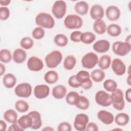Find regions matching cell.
I'll use <instances>...</instances> for the list:
<instances>
[{
    "label": "cell",
    "instance_id": "obj_1",
    "mask_svg": "<svg viewBox=\"0 0 131 131\" xmlns=\"http://www.w3.org/2000/svg\"><path fill=\"white\" fill-rule=\"evenodd\" d=\"M36 24L41 28L51 29L55 25V20L53 17L49 13L40 12L35 17Z\"/></svg>",
    "mask_w": 131,
    "mask_h": 131
},
{
    "label": "cell",
    "instance_id": "obj_8",
    "mask_svg": "<svg viewBox=\"0 0 131 131\" xmlns=\"http://www.w3.org/2000/svg\"><path fill=\"white\" fill-rule=\"evenodd\" d=\"M67 11V4L63 1H56L52 7V12L57 19L62 18Z\"/></svg>",
    "mask_w": 131,
    "mask_h": 131
},
{
    "label": "cell",
    "instance_id": "obj_54",
    "mask_svg": "<svg viewBox=\"0 0 131 131\" xmlns=\"http://www.w3.org/2000/svg\"><path fill=\"white\" fill-rule=\"evenodd\" d=\"M42 130H54V129L50 126H47L46 128L42 129Z\"/></svg>",
    "mask_w": 131,
    "mask_h": 131
},
{
    "label": "cell",
    "instance_id": "obj_18",
    "mask_svg": "<svg viewBox=\"0 0 131 131\" xmlns=\"http://www.w3.org/2000/svg\"><path fill=\"white\" fill-rule=\"evenodd\" d=\"M28 114L32 119V125L31 128L33 129H39L42 125V120L40 113L37 111H33L29 112Z\"/></svg>",
    "mask_w": 131,
    "mask_h": 131
},
{
    "label": "cell",
    "instance_id": "obj_23",
    "mask_svg": "<svg viewBox=\"0 0 131 131\" xmlns=\"http://www.w3.org/2000/svg\"><path fill=\"white\" fill-rule=\"evenodd\" d=\"M3 83L6 88H12L16 83V78L11 73L6 74L3 78Z\"/></svg>",
    "mask_w": 131,
    "mask_h": 131
},
{
    "label": "cell",
    "instance_id": "obj_34",
    "mask_svg": "<svg viewBox=\"0 0 131 131\" xmlns=\"http://www.w3.org/2000/svg\"><path fill=\"white\" fill-rule=\"evenodd\" d=\"M96 39V35L91 32H84L81 33V41L83 43L89 45Z\"/></svg>",
    "mask_w": 131,
    "mask_h": 131
},
{
    "label": "cell",
    "instance_id": "obj_44",
    "mask_svg": "<svg viewBox=\"0 0 131 131\" xmlns=\"http://www.w3.org/2000/svg\"><path fill=\"white\" fill-rule=\"evenodd\" d=\"M81 32L79 31L72 32L70 35V39L73 42H79L81 41Z\"/></svg>",
    "mask_w": 131,
    "mask_h": 131
},
{
    "label": "cell",
    "instance_id": "obj_29",
    "mask_svg": "<svg viewBox=\"0 0 131 131\" xmlns=\"http://www.w3.org/2000/svg\"><path fill=\"white\" fill-rule=\"evenodd\" d=\"M76 63V59L74 56L69 55L67 56L63 60V67L66 70H71L75 66Z\"/></svg>",
    "mask_w": 131,
    "mask_h": 131
},
{
    "label": "cell",
    "instance_id": "obj_28",
    "mask_svg": "<svg viewBox=\"0 0 131 131\" xmlns=\"http://www.w3.org/2000/svg\"><path fill=\"white\" fill-rule=\"evenodd\" d=\"M114 119L117 125L123 126L126 125L128 123L129 117L126 113H120L116 116Z\"/></svg>",
    "mask_w": 131,
    "mask_h": 131
},
{
    "label": "cell",
    "instance_id": "obj_7",
    "mask_svg": "<svg viewBox=\"0 0 131 131\" xmlns=\"http://www.w3.org/2000/svg\"><path fill=\"white\" fill-rule=\"evenodd\" d=\"M98 62V56L92 52L86 53L81 59V64L83 68L91 69L94 68Z\"/></svg>",
    "mask_w": 131,
    "mask_h": 131
},
{
    "label": "cell",
    "instance_id": "obj_6",
    "mask_svg": "<svg viewBox=\"0 0 131 131\" xmlns=\"http://www.w3.org/2000/svg\"><path fill=\"white\" fill-rule=\"evenodd\" d=\"M95 99L97 104L103 107L108 106L113 103L111 95L104 91H98L95 94Z\"/></svg>",
    "mask_w": 131,
    "mask_h": 131
},
{
    "label": "cell",
    "instance_id": "obj_15",
    "mask_svg": "<svg viewBox=\"0 0 131 131\" xmlns=\"http://www.w3.org/2000/svg\"><path fill=\"white\" fill-rule=\"evenodd\" d=\"M110 47V42L106 39H100L97 41L93 46L95 51L99 53H104L108 51Z\"/></svg>",
    "mask_w": 131,
    "mask_h": 131
},
{
    "label": "cell",
    "instance_id": "obj_20",
    "mask_svg": "<svg viewBox=\"0 0 131 131\" xmlns=\"http://www.w3.org/2000/svg\"><path fill=\"white\" fill-rule=\"evenodd\" d=\"M67 88L63 85H58L54 87L52 89V96L57 99L63 98L67 94Z\"/></svg>",
    "mask_w": 131,
    "mask_h": 131
},
{
    "label": "cell",
    "instance_id": "obj_2",
    "mask_svg": "<svg viewBox=\"0 0 131 131\" xmlns=\"http://www.w3.org/2000/svg\"><path fill=\"white\" fill-rule=\"evenodd\" d=\"M62 59V53L57 50H54L48 54L45 57L47 66L50 69L56 68Z\"/></svg>",
    "mask_w": 131,
    "mask_h": 131
},
{
    "label": "cell",
    "instance_id": "obj_47",
    "mask_svg": "<svg viewBox=\"0 0 131 131\" xmlns=\"http://www.w3.org/2000/svg\"><path fill=\"white\" fill-rule=\"evenodd\" d=\"M9 131H23L24 129L21 128L17 122L12 123L8 128Z\"/></svg>",
    "mask_w": 131,
    "mask_h": 131
},
{
    "label": "cell",
    "instance_id": "obj_50",
    "mask_svg": "<svg viewBox=\"0 0 131 131\" xmlns=\"http://www.w3.org/2000/svg\"><path fill=\"white\" fill-rule=\"evenodd\" d=\"M7 128L6 123L2 120L0 121V130L2 131H5Z\"/></svg>",
    "mask_w": 131,
    "mask_h": 131
},
{
    "label": "cell",
    "instance_id": "obj_53",
    "mask_svg": "<svg viewBox=\"0 0 131 131\" xmlns=\"http://www.w3.org/2000/svg\"><path fill=\"white\" fill-rule=\"evenodd\" d=\"M126 82L129 85H131V75H130V74H129L128 76L127 77V79H126Z\"/></svg>",
    "mask_w": 131,
    "mask_h": 131
},
{
    "label": "cell",
    "instance_id": "obj_38",
    "mask_svg": "<svg viewBox=\"0 0 131 131\" xmlns=\"http://www.w3.org/2000/svg\"><path fill=\"white\" fill-rule=\"evenodd\" d=\"M103 85L104 89L109 92H113L117 89V83L113 79H106Z\"/></svg>",
    "mask_w": 131,
    "mask_h": 131
},
{
    "label": "cell",
    "instance_id": "obj_33",
    "mask_svg": "<svg viewBox=\"0 0 131 131\" xmlns=\"http://www.w3.org/2000/svg\"><path fill=\"white\" fill-rule=\"evenodd\" d=\"M76 76V78L77 80L81 83V84H83L86 82H88L90 81V73L84 70H81L79 71Z\"/></svg>",
    "mask_w": 131,
    "mask_h": 131
},
{
    "label": "cell",
    "instance_id": "obj_49",
    "mask_svg": "<svg viewBox=\"0 0 131 131\" xmlns=\"http://www.w3.org/2000/svg\"><path fill=\"white\" fill-rule=\"evenodd\" d=\"M125 99L129 103L131 102V88H129L125 91Z\"/></svg>",
    "mask_w": 131,
    "mask_h": 131
},
{
    "label": "cell",
    "instance_id": "obj_39",
    "mask_svg": "<svg viewBox=\"0 0 131 131\" xmlns=\"http://www.w3.org/2000/svg\"><path fill=\"white\" fill-rule=\"evenodd\" d=\"M76 106L82 110H87L90 106V101L85 96L80 95L79 101L76 104Z\"/></svg>",
    "mask_w": 131,
    "mask_h": 131
},
{
    "label": "cell",
    "instance_id": "obj_17",
    "mask_svg": "<svg viewBox=\"0 0 131 131\" xmlns=\"http://www.w3.org/2000/svg\"><path fill=\"white\" fill-rule=\"evenodd\" d=\"M104 14L103 8L100 5L95 4L91 8L90 15L91 18L94 20L102 19Z\"/></svg>",
    "mask_w": 131,
    "mask_h": 131
},
{
    "label": "cell",
    "instance_id": "obj_26",
    "mask_svg": "<svg viewBox=\"0 0 131 131\" xmlns=\"http://www.w3.org/2000/svg\"><path fill=\"white\" fill-rule=\"evenodd\" d=\"M107 34L112 37H117L120 35L122 32L121 27L116 24L109 25L106 28Z\"/></svg>",
    "mask_w": 131,
    "mask_h": 131
},
{
    "label": "cell",
    "instance_id": "obj_43",
    "mask_svg": "<svg viewBox=\"0 0 131 131\" xmlns=\"http://www.w3.org/2000/svg\"><path fill=\"white\" fill-rule=\"evenodd\" d=\"M69 85L73 88H77L81 86V83H80L76 79L75 75L71 76L68 79Z\"/></svg>",
    "mask_w": 131,
    "mask_h": 131
},
{
    "label": "cell",
    "instance_id": "obj_10",
    "mask_svg": "<svg viewBox=\"0 0 131 131\" xmlns=\"http://www.w3.org/2000/svg\"><path fill=\"white\" fill-rule=\"evenodd\" d=\"M89 121V118L87 115L83 113L78 114L75 116L74 119V128L78 131L85 130Z\"/></svg>",
    "mask_w": 131,
    "mask_h": 131
},
{
    "label": "cell",
    "instance_id": "obj_41",
    "mask_svg": "<svg viewBox=\"0 0 131 131\" xmlns=\"http://www.w3.org/2000/svg\"><path fill=\"white\" fill-rule=\"evenodd\" d=\"M45 35V32L42 28L38 27L35 28L32 32V36L35 39L39 40L42 39Z\"/></svg>",
    "mask_w": 131,
    "mask_h": 131
},
{
    "label": "cell",
    "instance_id": "obj_25",
    "mask_svg": "<svg viewBox=\"0 0 131 131\" xmlns=\"http://www.w3.org/2000/svg\"><path fill=\"white\" fill-rule=\"evenodd\" d=\"M111 57L107 54H104L100 56L98 59V66L101 70H106L108 69L111 64Z\"/></svg>",
    "mask_w": 131,
    "mask_h": 131
},
{
    "label": "cell",
    "instance_id": "obj_24",
    "mask_svg": "<svg viewBox=\"0 0 131 131\" xmlns=\"http://www.w3.org/2000/svg\"><path fill=\"white\" fill-rule=\"evenodd\" d=\"M93 30L98 34H103L106 31V24L102 19L96 20L93 24Z\"/></svg>",
    "mask_w": 131,
    "mask_h": 131
},
{
    "label": "cell",
    "instance_id": "obj_40",
    "mask_svg": "<svg viewBox=\"0 0 131 131\" xmlns=\"http://www.w3.org/2000/svg\"><path fill=\"white\" fill-rule=\"evenodd\" d=\"M20 45L24 49L29 50L33 46L34 41L30 37H25L21 39L20 41Z\"/></svg>",
    "mask_w": 131,
    "mask_h": 131
},
{
    "label": "cell",
    "instance_id": "obj_42",
    "mask_svg": "<svg viewBox=\"0 0 131 131\" xmlns=\"http://www.w3.org/2000/svg\"><path fill=\"white\" fill-rule=\"evenodd\" d=\"M10 16V10L7 7L0 8V18L2 20H6Z\"/></svg>",
    "mask_w": 131,
    "mask_h": 131
},
{
    "label": "cell",
    "instance_id": "obj_9",
    "mask_svg": "<svg viewBox=\"0 0 131 131\" xmlns=\"http://www.w3.org/2000/svg\"><path fill=\"white\" fill-rule=\"evenodd\" d=\"M32 86L27 82H23L18 84L14 89L15 95L21 98H28L32 94Z\"/></svg>",
    "mask_w": 131,
    "mask_h": 131
},
{
    "label": "cell",
    "instance_id": "obj_30",
    "mask_svg": "<svg viewBox=\"0 0 131 131\" xmlns=\"http://www.w3.org/2000/svg\"><path fill=\"white\" fill-rule=\"evenodd\" d=\"M44 80L48 84H54L58 81V75L55 71H49L45 74Z\"/></svg>",
    "mask_w": 131,
    "mask_h": 131
},
{
    "label": "cell",
    "instance_id": "obj_31",
    "mask_svg": "<svg viewBox=\"0 0 131 131\" xmlns=\"http://www.w3.org/2000/svg\"><path fill=\"white\" fill-rule=\"evenodd\" d=\"M80 98L79 94L75 91H71L67 94L66 97V101L67 103L71 105H76L78 102Z\"/></svg>",
    "mask_w": 131,
    "mask_h": 131
},
{
    "label": "cell",
    "instance_id": "obj_55",
    "mask_svg": "<svg viewBox=\"0 0 131 131\" xmlns=\"http://www.w3.org/2000/svg\"><path fill=\"white\" fill-rule=\"evenodd\" d=\"M130 35H129L127 37H126V39H125V42L129 43H130Z\"/></svg>",
    "mask_w": 131,
    "mask_h": 131
},
{
    "label": "cell",
    "instance_id": "obj_35",
    "mask_svg": "<svg viewBox=\"0 0 131 131\" xmlns=\"http://www.w3.org/2000/svg\"><path fill=\"white\" fill-rule=\"evenodd\" d=\"M54 42L57 46L63 47L67 45L68 39L67 37L63 34H57L54 38Z\"/></svg>",
    "mask_w": 131,
    "mask_h": 131
},
{
    "label": "cell",
    "instance_id": "obj_37",
    "mask_svg": "<svg viewBox=\"0 0 131 131\" xmlns=\"http://www.w3.org/2000/svg\"><path fill=\"white\" fill-rule=\"evenodd\" d=\"M12 59L11 52L7 49H2L0 51V60L2 62L7 63L9 62Z\"/></svg>",
    "mask_w": 131,
    "mask_h": 131
},
{
    "label": "cell",
    "instance_id": "obj_4",
    "mask_svg": "<svg viewBox=\"0 0 131 131\" xmlns=\"http://www.w3.org/2000/svg\"><path fill=\"white\" fill-rule=\"evenodd\" d=\"M111 96L113 99V105L114 108L118 111H121L125 106V101L123 91L120 89H117L112 92Z\"/></svg>",
    "mask_w": 131,
    "mask_h": 131
},
{
    "label": "cell",
    "instance_id": "obj_21",
    "mask_svg": "<svg viewBox=\"0 0 131 131\" xmlns=\"http://www.w3.org/2000/svg\"><path fill=\"white\" fill-rule=\"evenodd\" d=\"M17 123L20 127L24 130L28 128H31L32 125V117L28 114L27 115L22 116L17 121Z\"/></svg>",
    "mask_w": 131,
    "mask_h": 131
},
{
    "label": "cell",
    "instance_id": "obj_19",
    "mask_svg": "<svg viewBox=\"0 0 131 131\" xmlns=\"http://www.w3.org/2000/svg\"><path fill=\"white\" fill-rule=\"evenodd\" d=\"M27 53L22 49L17 48L15 49L12 55V58L13 61L16 63H22L26 59Z\"/></svg>",
    "mask_w": 131,
    "mask_h": 131
},
{
    "label": "cell",
    "instance_id": "obj_14",
    "mask_svg": "<svg viewBox=\"0 0 131 131\" xmlns=\"http://www.w3.org/2000/svg\"><path fill=\"white\" fill-rule=\"evenodd\" d=\"M121 14L119 8L114 5L108 6L105 10V15L107 19L110 21H116L118 20Z\"/></svg>",
    "mask_w": 131,
    "mask_h": 131
},
{
    "label": "cell",
    "instance_id": "obj_3",
    "mask_svg": "<svg viewBox=\"0 0 131 131\" xmlns=\"http://www.w3.org/2000/svg\"><path fill=\"white\" fill-rule=\"evenodd\" d=\"M63 23L64 26L68 29H77L82 26L83 20L79 16L72 14L66 17Z\"/></svg>",
    "mask_w": 131,
    "mask_h": 131
},
{
    "label": "cell",
    "instance_id": "obj_32",
    "mask_svg": "<svg viewBox=\"0 0 131 131\" xmlns=\"http://www.w3.org/2000/svg\"><path fill=\"white\" fill-rule=\"evenodd\" d=\"M105 73L101 69H95L91 73V77L95 82H100L105 77Z\"/></svg>",
    "mask_w": 131,
    "mask_h": 131
},
{
    "label": "cell",
    "instance_id": "obj_12",
    "mask_svg": "<svg viewBox=\"0 0 131 131\" xmlns=\"http://www.w3.org/2000/svg\"><path fill=\"white\" fill-rule=\"evenodd\" d=\"M111 67L114 73L118 76H122L126 72V66L120 58L114 59L111 62Z\"/></svg>",
    "mask_w": 131,
    "mask_h": 131
},
{
    "label": "cell",
    "instance_id": "obj_52",
    "mask_svg": "<svg viewBox=\"0 0 131 131\" xmlns=\"http://www.w3.org/2000/svg\"><path fill=\"white\" fill-rule=\"evenodd\" d=\"M11 3L10 0H5V1H0V4L1 6H4L5 7V6L9 5V4Z\"/></svg>",
    "mask_w": 131,
    "mask_h": 131
},
{
    "label": "cell",
    "instance_id": "obj_11",
    "mask_svg": "<svg viewBox=\"0 0 131 131\" xmlns=\"http://www.w3.org/2000/svg\"><path fill=\"white\" fill-rule=\"evenodd\" d=\"M27 67L30 71L38 72L43 68V63L41 59L36 56H31L27 61Z\"/></svg>",
    "mask_w": 131,
    "mask_h": 131
},
{
    "label": "cell",
    "instance_id": "obj_13",
    "mask_svg": "<svg viewBox=\"0 0 131 131\" xmlns=\"http://www.w3.org/2000/svg\"><path fill=\"white\" fill-rule=\"evenodd\" d=\"M49 93L50 88L46 84L37 85L34 89V95L37 99H44L49 96Z\"/></svg>",
    "mask_w": 131,
    "mask_h": 131
},
{
    "label": "cell",
    "instance_id": "obj_48",
    "mask_svg": "<svg viewBox=\"0 0 131 131\" xmlns=\"http://www.w3.org/2000/svg\"><path fill=\"white\" fill-rule=\"evenodd\" d=\"M92 86H93V82H92V81L91 80H90L88 82H86V83L82 84L81 86L83 89L87 90L90 89L92 87Z\"/></svg>",
    "mask_w": 131,
    "mask_h": 131
},
{
    "label": "cell",
    "instance_id": "obj_51",
    "mask_svg": "<svg viewBox=\"0 0 131 131\" xmlns=\"http://www.w3.org/2000/svg\"><path fill=\"white\" fill-rule=\"evenodd\" d=\"M5 71H6V68L5 66L3 63H0V76H2V75H3Z\"/></svg>",
    "mask_w": 131,
    "mask_h": 131
},
{
    "label": "cell",
    "instance_id": "obj_36",
    "mask_svg": "<svg viewBox=\"0 0 131 131\" xmlns=\"http://www.w3.org/2000/svg\"><path fill=\"white\" fill-rule=\"evenodd\" d=\"M15 107L18 112L25 113L29 110V105L26 101L23 100H18L15 103Z\"/></svg>",
    "mask_w": 131,
    "mask_h": 131
},
{
    "label": "cell",
    "instance_id": "obj_16",
    "mask_svg": "<svg viewBox=\"0 0 131 131\" xmlns=\"http://www.w3.org/2000/svg\"><path fill=\"white\" fill-rule=\"evenodd\" d=\"M97 117L103 124L109 125L114 120V117L112 113L105 110H100L97 113Z\"/></svg>",
    "mask_w": 131,
    "mask_h": 131
},
{
    "label": "cell",
    "instance_id": "obj_22",
    "mask_svg": "<svg viewBox=\"0 0 131 131\" xmlns=\"http://www.w3.org/2000/svg\"><path fill=\"white\" fill-rule=\"evenodd\" d=\"M89 4L85 1H79L77 2L74 6V9L77 13L80 15H84L89 11Z\"/></svg>",
    "mask_w": 131,
    "mask_h": 131
},
{
    "label": "cell",
    "instance_id": "obj_46",
    "mask_svg": "<svg viewBox=\"0 0 131 131\" xmlns=\"http://www.w3.org/2000/svg\"><path fill=\"white\" fill-rule=\"evenodd\" d=\"M98 125L94 122L88 123L85 128V130L86 131H98Z\"/></svg>",
    "mask_w": 131,
    "mask_h": 131
},
{
    "label": "cell",
    "instance_id": "obj_5",
    "mask_svg": "<svg viewBox=\"0 0 131 131\" xmlns=\"http://www.w3.org/2000/svg\"><path fill=\"white\" fill-rule=\"evenodd\" d=\"M112 50L116 55L124 56L130 52L131 50L130 43L125 41H116L112 45Z\"/></svg>",
    "mask_w": 131,
    "mask_h": 131
},
{
    "label": "cell",
    "instance_id": "obj_27",
    "mask_svg": "<svg viewBox=\"0 0 131 131\" xmlns=\"http://www.w3.org/2000/svg\"><path fill=\"white\" fill-rule=\"evenodd\" d=\"M3 117L7 122L10 123H13L17 122L18 115L14 110L9 109L5 112Z\"/></svg>",
    "mask_w": 131,
    "mask_h": 131
},
{
    "label": "cell",
    "instance_id": "obj_45",
    "mask_svg": "<svg viewBox=\"0 0 131 131\" xmlns=\"http://www.w3.org/2000/svg\"><path fill=\"white\" fill-rule=\"evenodd\" d=\"M71 125L69 123L67 122H61L57 126V130L58 131H71Z\"/></svg>",
    "mask_w": 131,
    "mask_h": 131
}]
</instances>
